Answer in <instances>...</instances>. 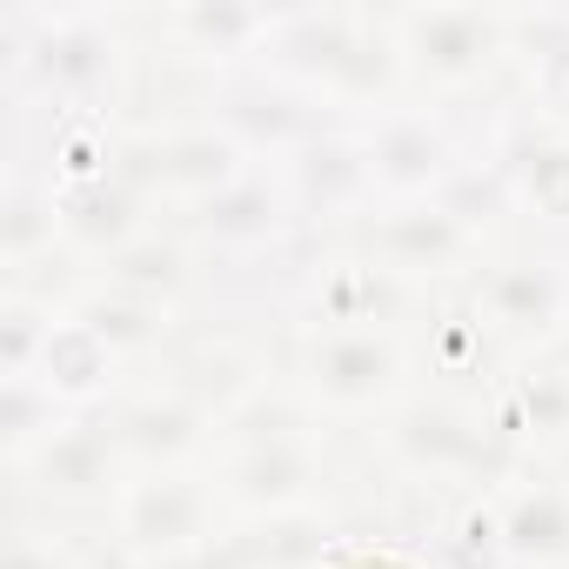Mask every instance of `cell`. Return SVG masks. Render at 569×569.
<instances>
[{
    "instance_id": "6da1fadb",
    "label": "cell",
    "mask_w": 569,
    "mask_h": 569,
    "mask_svg": "<svg viewBox=\"0 0 569 569\" xmlns=\"http://www.w3.org/2000/svg\"><path fill=\"white\" fill-rule=\"evenodd\" d=\"M208 489L174 476V469H154L141 482L121 489V542L148 562H181V556H201L214 536H208Z\"/></svg>"
},
{
    "instance_id": "7a4b0ae2",
    "label": "cell",
    "mask_w": 569,
    "mask_h": 569,
    "mask_svg": "<svg viewBox=\"0 0 569 569\" xmlns=\"http://www.w3.org/2000/svg\"><path fill=\"white\" fill-rule=\"evenodd\" d=\"M396 34H402L396 54H409V68H422L429 81H469L502 48L509 21L502 14H462V8H429V14H402Z\"/></svg>"
},
{
    "instance_id": "3957f363",
    "label": "cell",
    "mask_w": 569,
    "mask_h": 569,
    "mask_svg": "<svg viewBox=\"0 0 569 569\" xmlns=\"http://www.w3.org/2000/svg\"><path fill=\"white\" fill-rule=\"evenodd\" d=\"M402 376V356L376 329H329L309 356V389L329 409H376Z\"/></svg>"
},
{
    "instance_id": "277c9868",
    "label": "cell",
    "mask_w": 569,
    "mask_h": 569,
    "mask_svg": "<svg viewBox=\"0 0 569 569\" xmlns=\"http://www.w3.org/2000/svg\"><path fill=\"white\" fill-rule=\"evenodd\" d=\"M369 168H376V188L389 194H429V188L442 194L456 181V154L429 114H389L369 134Z\"/></svg>"
},
{
    "instance_id": "5b68a950",
    "label": "cell",
    "mask_w": 569,
    "mask_h": 569,
    "mask_svg": "<svg viewBox=\"0 0 569 569\" xmlns=\"http://www.w3.org/2000/svg\"><path fill=\"white\" fill-rule=\"evenodd\" d=\"M369 188H376L369 141L316 134V141L296 154V168H289V201H296L302 214H342V208H356Z\"/></svg>"
},
{
    "instance_id": "8992f818",
    "label": "cell",
    "mask_w": 569,
    "mask_h": 569,
    "mask_svg": "<svg viewBox=\"0 0 569 569\" xmlns=\"http://www.w3.org/2000/svg\"><path fill=\"white\" fill-rule=\"evenodd\" d=\"M114 436L101 429V422H68L28 469L41 476V489L48 496H61V502H94V496H108L114 489Z\"/></svg>"
},
{
    "instance_id": "52a82bcc",
    "label": "cell",
    "mask_w": 569,
    "mask_h": 569,
    "mask_svg": "<svg viewBox=\"0 0 569 569\" xmlns=\"http://www.w3.org/2000/svg\"><path fill=\"white\" fill-rule=\"evenodd\" d=\"M309 482H316V456H309L302 436L261 442V449H234V462H228V496L241 509H268V516L296 509L309 496Z\"/></svg>"
},
{
    "instance_id": "ba28073f",
    "label": "cell",
    "mask_w": 569,
    "mask_h": 569,
    "mask_svg": "<svg viewBox=\"0 0 569 569\" xmlns=\"http://www.w3.org/2000/svg\"><path fill=\"white\" fill-rule=\"evenodd\" d=\"M482 302L502 329L516 336H542L556 322H569V274L549 261H509L482 281Z\"/></svg>"
},
{
    "instance_id": "9c48e42d",
    "label": "cell",
    "mask_w": 569,
    "mask_h": 569,
    "mask_svg": "<svg viewBox=\"0 0 569 569\" xmlns=\"http://www.w3.org/2000/svg\"><path fill=\"white\" fill-rule=\"evenodd\" d=\"M221 134L241 148V154H261V148H309L316 141V114L302 108V94H289V88H241V94H228V108H221Z\"/></svg>"
},
{
    "instance_id": "30bf717a",
    "label": "cell",
    "mask_w": 569,
    "mask_h": 569,
    "mask_svg": "<svg viewBox=\"0 0 569 569\" xmlns=\"http://www.w3.org/2000/svg\"><path fill=\"white\" fill-rule=\"evenodd\" d=\"M61 234H74L81 248H94V254L114 261L121 248L141 241V194L128 181H114V174L61 188Z\"/></svg>"
},
{
    "instance_id": "8fae6325",
    "label": "cell",
    "mask_w": 569,
    "mask_h": 569,
    "mask_svg": "<svg viewBox=\"0 0 569 569\" xmlns=\"http://www.w3.org/2000/svg\"><path fill=\"white\" fill-rule=\"evenodd\" d=\"M108 376H114V349H108L81 316H61L54 336H48V349H41V362H34V382H41L48 396H61L68 409H81V402L101 396Z\"/></svg>"
},
{
    "instance_id": "7c38bea8",
    "label": "cell",
    "mask_w": 569,
    "mask_h": 569,
    "mask_svg": "<svg viewBox=\"0 0 569 569\" xmlns=\"http://www.w3.org/2000/svg\"><path fill=\"white\" fill-rule=\"evenodd\" d=\"M289 188H274L268 174H241V181H228L221 194H208L201 201V228L214 234V241H228V248H254V241H268V234H281V221H289Z\"/></svg>"
},
{
    "instance_id": "4fadbf2b",
    "label": "cell",
    "mask_w": 569,
    "mask_h": 569,
    "mask_svg": "<svg viewBox=\"0 0 569 569\" xmlns=\"http://www.w3.org/2000/svg\"><path fill=\"white\" fill-rule=\"evenodd\" d=\"M496 529H502V556L509 562H562L569 556V496L562 489H549V482H536V489H516L509 496V509L496 516Z\"/></svg>"
},
{
    "instance_id": "5bb4252c",
    "label": "cell",
    "mask_w": 569,
    "mask_h": 569,
    "mask_svg": "<svg viewBox=\"0 0 569 569\" xmlns=\"http://www.w3.org/2000/svg\"><path fill=\"white\" fill-rule=\"evenodd\" d=\"M114 442L141 462H181L194 442H201V409L181 402V396H154V402H134L114 416Z\"/></svg>"
},
{
    "instance_id": "9a60e30c",
    "label": "cell",
    "mask_w": 569,
    "mask_h": 569,
    "mask_svg": "<svg viewBox=\"0 0 569 569\" xmlns=\"http://www.w3.org/2000/svg\"><path fill=\"white\" fill-rule=\"evenodd\" d=\"M241 161H248V154H241L228 134H214V128L161 141V181H168V188H194L201 201H208V194H221L228 181H241V174H248Z\"/></svg>"
},
{
    "instance_id": "2e32d148",
    "label": "cell",
    "mask_w": 569,
    "mask_h": 569,
    "mask_svg": "<svg viewBox=\"0 0 569 569\" xmlns=\"http://www.w3.org/2000/svg\"><path fill=\"white\" fill-rule=\"evenodd\" d=\"M476 429H469V416L462 409H449V402H416L402 422H396V449L416 462V469H456V462H469L476 456Z\"/></svg>"
},
{
    "instance_id": "e0dca14e",
    "label": "cell",
    "mask_w": 569,
    "mask_h": 569,
    "mask_svg": "<svg viewBox=\"0 0 569 569\" xmlns=\"http://www.w3.org/2000/svg\"><path fill=\"white\" fill-rule=\"evenodd\" d=\"M376 241H382V254H389L396 268H442L449 254H462V248H469V228H462L442 201H429V208L396 214Z\"/></svg>"
},
{
    "instance_id": "ac0fdd59",
    "label": "cell",
    "mask_w": 569,
    "mask_h": 569,
    "mask_svg": "<svg viewBox=\"0 0 569 569\" xmlns=\"http://www.w3.org/2000/svg\"><path fill=\"white\" fill-rule=\"evenodd\" d=\"M509 201H529L542 221H569V141H529L502 161Z\"/></svg>"
},
{
    "instance_id": "d6986e66",
    "label": "cell",
    "mask_w": 569,
    "mask_h": 569,
    "mask_svg": "<svg viewBox=\"0 0 569 569\" xmlns=\"http://www.w3.org/2000/svg\"><path fill=\"white\" fill-rule=\"evenodd\" d=\"M61 234V188L48 181H28V174H14V188H8V221H0V248H8V261L14 268H28V254L34 248H48Z\"/></svg>"
},
{
    "instance_id": "ffe728a7",
    "label": "cell",
    "mask_w": 569,
    "mask_h": 569,
    "mask_svg": "<svg viewBox=\"0 0 569 569\" xmlns=\"http://www.w3.org/2000/svg\"><path fill=\"white\" fill-rule=\"evenodd\" d=\"M181 274H188V254H181L174 241H161V234H141L134 248H121V254L108 261V289L141 296V302L161 309V296L181 289Z\"/></svg>"
},
{
    "instance_id": "44dd1931",
    "label": "cell",
    "mask_w": 569,
    "mask_h": 569,
    "mask_svg": "<svg viewBox=\"0 0 569 569\" xmlns=\"http://www.w3.org/2000/svg\"><path fill=\"white\" fill-rule=\"evenodd\" d=\"M268 28H274V14H254V8H181L174 14V34H188L201 54L214 48V54H254V48H268Z\"/></svg>"
},
{
    "instance_id": "7402d4cb",
    "label": "cell",
    "mask_w": 569,
    "mask_h": 569,
    "mask_svg": "<svg viewBox=\"0 0 569 569\" xmlns=\"http://www.w3.org/2000/svg\"><path fill=\"white\" fill-rule=\"evenodd\" d=\"M114 356L121 349H148L154 336H161V309L154 302H141V296H121V289H101V296H88L81 309H74Z\"/></svg>"
},
{
    "instance_id": "603a6c76",
    "label": "cell",
    "mask_w": 569,
    "mask_h": 569,
    "mask_svg": "<svg viewBox=\"0 0 569 569\" xmlns=\"http://www.w3.org/2000/svg\"><path fill=\"white\" fill-rule=\"evenodd\" d=\"M54 322H61L54 309H34L28 296H8V309H0V369H8V382L34 376V362H41Z\"/></svg>"
},
{
    "instance_id": "cb8c5ba5",
    "label": "cell",
    "mask_w": 569,
    "mask_h": 569,
    "mask_svg": "<svg viewBox=\"0 0 569 569\" xmlns=\"http://www.w3.org/2000/svg\"><path fill=\"white\" fill-rule=\"evenodd\" d=\"M562 429H569V369H542L522 382L509 436H562Z\"/></svg>"
},
{
    "instance_id": "d4e9b609",
    "label": "cell",
    "mask_w": 569,
    "mask_h": 569,
    "mask_svg": "<svg viewBox=\"0 0 569 569\" xmlns=\"http://www.w3.org/2000/svg\"><path fill=\"white\" fill-rule=\"evenodd\" d=\"M8 569H61V556H54V542H41V536H14L8 542Z\"/></svg>"
}]
</instances>
